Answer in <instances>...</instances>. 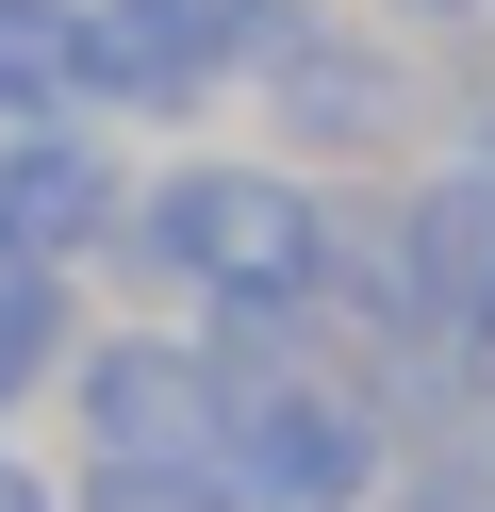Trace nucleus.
<instances>
[{"label": "nucleus", "instance_id": "f257e3e1", "mask_svg": "<svg viewBox=\"0 0 495 512\" xmlns=\"http://www.w3.org/2000/svg\"><path fill=\"white\" fill-rule=\"evenodd\" d=\"M479 281H495V166H446L413 199V298H429V331H446Z\"/></svg>", "mask_w": 495, "mask_h": 512}, {"label": "nucleus", "instance_id": "f03ea898", "mask_svg": "<svg viewBox=\"0 0 495 512\" xmlns=\"http://www.w3.org/2000/svg\"><path fill=\"white\" fill-rule=\"evenodd\" d=\"M281 83H314V133H396V116H413V100H396V67H380V50H330V34H297L281 50Z\"/></svg>", "mask_w": 495, "mask_h": 512}, {"label": "nucleus", "instance_id": "7ed1b4c3", "mask_svg": "<svg viewBox=\"0 0 495 512\" xmlns=\"http://www.w3.org/2000/svg\"><path fill=\"white\" fill-rule=\"evenodd\" d=\"M264 479H281V496L297 512H330V496H347V479H363V430H347V413H264Z\"/></svg>", "mask_w": 495, "mask_h": 512}, {"label": "nucleus", "instance_id": "20e7f679", "mask_svg": "<svg viewBox=\"0 0 495 512\" xmlns=\"http://www.w3.org/2000/svg\"><path fill=\"white\" fill-rule=\"evenodd\" d=\"M446 380H462V413H495V281L446 314Z\"/></svg>", "mask_w": 495, "mask_h": 512}, {"label": "nucleus", "instance_id": "39448f33", "mask_svg": "<svg viewBox=\"0 0 495 512\" xmlns=\"http://www.w3.org/2000/svg\"><path fill=\"white\" fill-rule=\"evenodd\" d=\"M413 17H479V0H413Z\"/></svg>", "mask_w": 495, "mask_h": 512}]
</instances>
